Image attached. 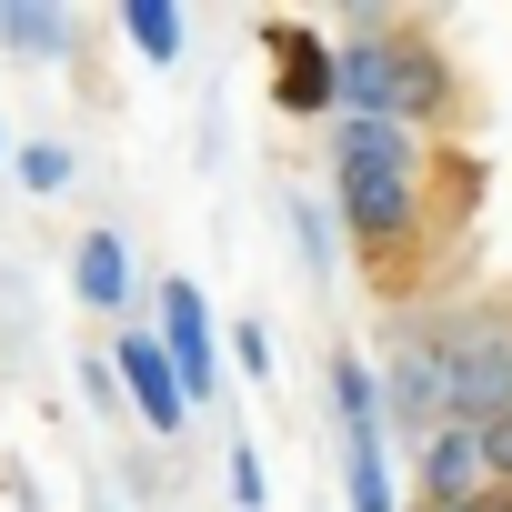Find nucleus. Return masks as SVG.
<instances>
[{
  "mask_svg": "<svg viewBox=\"0 0 512 512\" xmlns=\"http://www.w3.org/2000/svg\"><path fill=\"white\" fill-rule=\"evenodd\" d=\"M342 201H352L362 241H402L412 231V141L392 121H352V141H342Z\"/></svg>",
  "mask_w": 512,
  "mask_h": 512,
  "instance_id": "f257e3e1",
  "label": "nucleus"
},
{
  "mask_svg": "<svg viewBox=\"0 0 512 512\" xmlns=\"http://www.w3.org/2000/svg\"><path fill=\"white\" fill-rule=\"evenodd\" d=\"M432 352H442V382H452V402H462L472 422L512 412V322L472 312V322H452V332H442Z\"/></svg>",
  "mask_w": 512,
  "mask_h": 512,
  "instance_id": "f03ea898",
  "label": "nucleus"
},
{
  "mask_svg": "<svg viewBox=\"0 0 512 512\" xmlns=\"http://www.w3.org/2000/svg\"><path fill=\"white\" fill-rule=\"evenodd\" d=\"M332 101H362L372 121L392 111V131H402V111H422V101H442V71L422 61V51H352V61H332Z\"/></svg>",
  "mask_w": 512,
  "mask_h": 512,
  "instance_id": "7ed1b4c3",
  "label": "nucleus"
},
{
  "mask_svg": "<svg viewBox=\"0 0 512 512\" xmlns=\"http://www.w3.org/2000/svg\"><path fill=\"white\" fill-rule=\"evenodd\" d=\"M332 402H342V462H352V512H392L382 482V392L362 362H332Z\"/></svg>",
  "mask_w": 512,
  "mask_h": 512,
  "instance_id": "20e7f679",
  "label": "nucleus"
},
{
  "mask_svg": "<svg viewBox=\"0 0 512 512\" xmlns=\"http://www.w3.org/2000/svg\"><path fill=\"white\" fill-rule=\"evenodd\" d=\"M161 332H171V342H161V362H171L181 402H191V392H211V312H201V292H191V282H171V292H161Z\"/></svg>",
  "mask_w": 512,
  "mask_h": 512,
  "instance_id": "39448f33",
  "label": "nucleus"
},
{
  "mask_svg": "<svg viewBox=\"0 0 512 512\" xmlns=\"http://www.w3.org/2000/svg\"><path fill=\"white\" fill-rule=\"evenodd\" d=\"M442 402H452V382H442V352L412 332V342L392 352V422L432 442V432H442Z\"/></svg>",
  "mask_w": 512,
  "mask_h": 512,
  "instance_id": "423d86ee",
  "label": "nucleus"
},
{
  "mask_svg": "<svg viewBox=\"0 0 512 512\" xmlns=\"http://www.w3.org/2000/svg\"><path fill=\"white\" fill-rule=\"evenodd\" d=\"M121 382H131V402H141V422H151V432H181V412H191V402H181V382H171V362H161V342H151V332H131V342H121Z\"/></svg>",
  "mask_w": 512,
  "mask_h": 512,
  "instance_id": "0eeeda50",
  "label": "nucleus"
},
{
  "mask_svg": "<svg viewBox=\"0 0 512 512\" xmlns=\"http://www.w3.org/2000/svg\"><path fill=\"white\" fill-rule=\"evenodd\" d=\"M422 472H432V492H442V502H472L492 462H482V442H472V422H442V432L422 442Z\"/></svg>",
  "mask_w": 512,
  "mask_h": 512,
  "instance_id": "6e6552de",
  "label": "nucleus"
},
{
  "mask_svg": "<svg viewBox=\"0 0 512 512\" xmlns=\"http://www.w3.org/2000/svg\"><path fill=\"white\" fill-rule=\"evenodd\" d=\"M282 101H292V111H322V101H332V51L292 41V51H282Z\"/></svg>",
  "mask_w": 512,
  "mask_h": 512,
  "instance_id": "1a4fd4ad",
  "label": "nucleus"
},
{
  "mask_svg": "<svg viewBox=\"0 0 512 512\" xmlns=\"http://www.w3.org/2000/svg\"><path fill=\"white\" fill-rule=\"evenodd\" d=\"M81 292H91L101 312L131 292V262H121V241H111V231H91V241H81Z\"/></svg>",
  "mask_w": 512,
  "mask_h": 512,
  "instance_id": "9d476101",
  "label": "nucleus"
},
{
  "mask_svg": "<svg viewBox=\"0 0 512 512\" xmlns=\"http://www.w3.org/2000/svg\"><path fill=\"white\" fill-rule=\"evenodd\" d=\"M121 31H131L151 61H171V51H181V11H161V0H131V11H121Z\"/></svg>",
  "mask_w": 512,
  "mask_h": 512,
  "instance_id": "9b49d317",
  "label": "nucleus"
},
{
  "mask_svg": "<svg viewBox=\"0 0 512 512\" xmlns=\"http://www.w3.org/2000/svg\"><path fill=\"white\" fill-rule=\"evenodd\" d=\"M0 41H21V51H51V41H61V21H51V11H0Z\"/></svg>",
  "mask_w": 512,
  "mask_h": 512,
  "instance_id": "f8f14e48",
  "label": "nucleus"
},
{
  "mask_svg": "<svg viewBox=\"0 0 512 512\" xmlns=\"http://www.w3.org/2000/svg\"><path fill=\"white\" fill-rule=\"evenodd\" d=\"M21 181H31V191H61V181H71V151H51V141L21 151Z\"/></svg>",
  "mask_w": 512,
  "mask_h": 512,
  "instance_id": "ddd939ff",
  "label": "nucleus"
},
{
  "mask_svg": "<svg viewBox=\"0 0 512 512\" xmlns=\"http://www.w3.org/2000/svg\"><path fill=\"white\" fill-rule=\"evenodd\" d=\"M472 442H482V462H492V472H512V412H492V422H472Z\"/></svg>",
  "mask_w": 512,
  "mask_h": 512,
  "instance_id": "4468645a",
  "label": "nucleus"
},
{
  "mask_svg": "<svg viewBox=\"0 0 512 512\" xmlns=\"http://www.w3.org/2000/svg\"><path fill=\"white\" fill-rule=\"evenodd\" d=\"M432 512H492V502H432Z\"/></svg>",
  "mask_w": 512,
  "mask_h": 512,
  "instance_id": "2eb2a0df",
  "label": "nucleus"
}]
</instances>
